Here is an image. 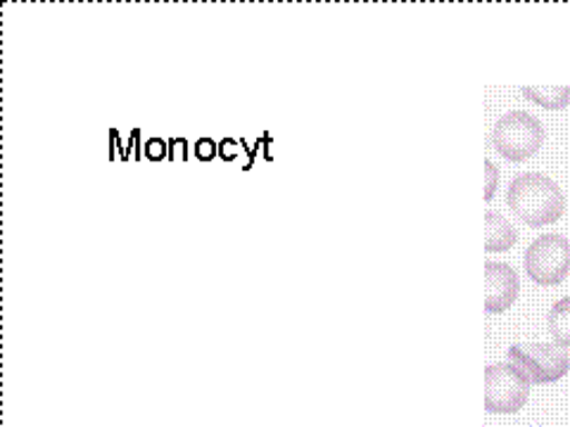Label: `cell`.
I'll return each mask as SVG.
<instances>
[{"instance_id": "cell-5", "label": "cell", "mask_w": 570, "mask_h": 427, "mask_svg": "<svg viewBox=\"0 0 570 427\" xmlns=\"http://www.w3.org/2000/svg\"><path fill=\"white\" fill-rule=\"evenodd\" d=\"M525 274L538 285H559L570 274V242L551 234L532 240L525 252Z\"/></svg>"}, {"instance_id": "cell-9", "label": "cell", "mask_w": 570, "mask_h": 427, "mask_svg": "<svg viewBox=\"0 0 570 427\" xmlns=\"http://www.w3.org/2000/svg\"><path fill=\"white\" fill-rule=\"evenodd\" d=\"M547 326L559 347H570V297H563L551 307Z\"/></svg>"}, {"instance_id": "cell-3", "label": "cell", "mask_w": 570, "mask_h": 427, "mask_svg": "<svg viewBox=\"0 0 570 427\" xmlns=\"http://www.w3.org/2000/svg\"><path fill=\"white\" fill-rule=\"evenodd\" d=\"M507 359L515 370L523 373L530 385L557 383L570 370V356L559 345H513L507 351Z\"/></svg>"}, {"instance_id": "cell-10", "label": "cell", "mask_w": 570, "mask_h": 427, "mask_svg": "<svg viewBox=\"0 0 570 427\" xmlns=\"http://www.w3.org/2000/svg\"><path fill=\"white\" fill-rule=\"evenodd\" d=\"M485 202H490L494 198V188H497V181H499V171L497 167L490 162V159H485Z\"/></svg>"}, {"instance_id": "cell-6", "label": "cell", "mask_w": 570, "mask_h": 427, "mask_svg": "<svg viewBox=\"0 0 570 427\" xmlns=\"http://www.w3.org/2000/svg\"><path fill=\"white\" fill-rule=\"evenodd\" d=\"M521 280L509 264L488 261L485 264V311L504 314L515 297H519Z\"/></svg>"}, {"instance_id": "cell-1", "label": "cell", "mask_w": 570, "mask_h": 427, "mask_svg": "<svg viewBox=\"0 0 570 427\" xmlns=\"http://www.w3.org/2000/svg\"><path fill=\"white\" fill-rule=\"evenodd\" d=\"M507 202L515 217L528 226L554 224L566 209L561 188L544 173L515 176L507 190Z\"/></svg>"}, {"instance_id": "cell-4", "label": "cell", "mask_w": 570, "mask_h": 427, "mask_svg": "<svg viewBox=\"0 0 570 427\" xmlns=\"http://www.w3.org/2000/svg\"><path fill=\"white\" fill-rule=\"evenodd\" d=\"M530 397V383L511 364L485 368V411L519 414Z\"/></svg>"}, {"instance_id": "cell-2", "label": "cell", "mask_w": 570, "mask_h": 427, "mask_svg": "<svg viewBox=\"0 0 570 427\" xmlns=\"http://www.w3.org/2000/svg\"><path fill=\"white\" fill-rule=\"evenodd\" d=\"M492 146L494 150L507 157L509 162H523L542 148L544 129L538 117L528 112H509L494 123L492 129Z\"/></svg>"}, {"instance_id": "cell-8", "label": "cell", "mask_w": 570, "mask_h": 427, "mask_svg": "<svg viewBox=\"0 0 570 427\" xmlns=\"http://www.w3.org/2000/svg\"><path fill=\"white\" fill-rule=\"evenodd\" d=\"M523 96L544 110H563L570 102V86H525Z\"/></svg>"}, {"instance_id": "cell-7", "label": "cell", "mask_w": 570, "mask_h": 427, "mask_svg": "<svg viewBox=\"0 0 570 427\" xmlns=\"http://www.w3.org/2000/svg\"><path fill=\"white\" fill-rule=\"evenodd\" d=\"M515 240H519V234L502 214L485 211V252H507Z\"/></svg>"}]
</instances>
